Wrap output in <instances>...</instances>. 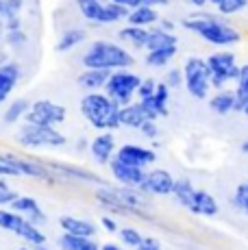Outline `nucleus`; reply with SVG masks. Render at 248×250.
I'll return each mask as SVG.
<instances>
[{
	"mask_svg": "<svg viewBox=\"0 0 248 250\" xmlns=\"http://www.w3.org/2000/svg\"><path fill=\"white\" fill-rule=\"evenodd\" d=\"M81 113L98 131H116L122 126V107L104 91H87L81 98Z\"/></svg>",
	"mask_w": 248,
	"mask_h": 250,
	"instance_id": "f257e3e1",
	"label": "nucleus"
},
{
	"mask_svg": "<svg viewBox=\"0 0 248 250\" xmlns=\"http://www.w3.org/2000/svg\"><path fill=\"white\" fill-rule=\"evenodd\" d=\"M183 26L213 46H233L242 40V35L235 28L228 26L227 22L213 16V13H196L194 18L183 20Z\"/></svg>",
	"mask_w": 248,
	"mask_h": 250,
	"instance_id": "f03ea898",
	"label": "nucleus"
},
{
	"mask_svg": "<svg viewBox=\"0 0 248 250\" xmlns=\"http://www.w3.org/2000/svg\"><path fill=\"white\" fill-rule=\"evenodd\" d=\"M135 63V57L126 50V48L113 44L107 40H96L92 42L89 50L83 55V65L85 68H98V70H124L131 68Z\"/></svg>",
	"mask_w": 248,
	"mask_h": 250,
	"instance_id": "7ed1b4c3",
	"label": "nucleus"
},
{
	"mask_svg": "<svg viewBox=\"0 0 248 250\" xmlns=\"http://www.w3.org/2000/svg\"><path fill=\"white\" fill-rule=\"evenodd\" d=\"M18 144L28 148V150H37V148H63L68 144V137L57 126H40V124L26 122L18 133Z\"/></svg>",
	"mask_w": 248,
	"mask_h": 250,
	"instance_id": "20e7f679",
	"label": "nucleus"
},
{
	"mask_svg": "<svg viewBox=\"0 0 248 250\" xmlns=\"http://www.w3.org/2000/svg\"><path fill=\"white\" fill-rule=\"evenodd\" d=\"M142 81L144 79H140L137 74H133L128 70H113L107 85H104V94L120 107H126V104L133 103V96H137Z\"/></svg>",
	"mask_w": 248,
	"mask_h": 250,
	"instance_id": "39448f33",
	"label": "nucleus"
},
{
	"mask_svg": "<svg viewBox=\"0 0 248 250\" xmlns=\"http://www.w3.org/2000/svg\"><path fill=\"white\" fill-rule=\"evenodd\" d=\"M185 74V87H187L189 96L196 100H205L211 89V76H209V65L207 59L200 57H189L183 65Z\"/></svg>",
	"mask_w": 248,
	"mask_h": 250,
	"instance_id": "423d86ee",
	"label": "nucleus"
},
{
	"mask_svg": "<svg viewBox=\"0 0 248 250\" xmlns=\"http://www.w3.org/2000/svg\"><path fill=\"white\" fill-rule=\"evenodd\" d=\"M209 65V76H211V87L222 89L228 81H237L240 76V65L235 61V55L228 50L213 52L211 57H207Z\"/></svg>",
	"mask_w": 248,
	"mask_h": 250,
	"instance_id": "0eeeda50",
	"label": "nucleus"
},
{
	"mask_svg": "<svg viewBox=\"0 0 248 250\" xmlns=\"http://www.w3.org/2000/svg\"><path fill=\"white\" fill-rule=\"evenodd\" d=\"M65 111L63 104H57L52 100H35L26 113V122L40 124V126H59L65 122Z\"/></svg>",
	"mask_w": 248,
	"mask_h": 250,
	"instance_id": "6e6552de",
	"label": "nucleus"
},
{
	"mask_svg": "<svg viewBox=\"0 0 248 250\" xmlns=\"http://www.w3.org/2000/svg\"><path fill=\"white\" fill-rule=\"evenodd\" d=\"M46 166L55 172L57 176L61 179H72V181H85V183H96V185H107L104 179L96 172L87 170V167H81V166H74V163H68V161H57V159H46L44 161Z\"/></svg>",
	"mask_w": 248,
	"mask_h": 250,
	"instance_id": "1a4fd4ad",
	"label": "nucleus"
},
{
	"mask_svg": "<svg viewBox=\"0 0 248 250\" xmlns=\"http://www.w3.org/2000/svg\"><path fill=\"white\" fill-rule=\"evenodd\" d=\"M176 179L164 167H155V170L146 172L144 181H142L140 189L148 196H172Z\"/></svg>",
	"mask_w": 248,
	"mask_h": 250,
	"instance_id": "9d476101",
	"label": "nucleus"
},
{
	"mask_svg": "<svg viewBox=\"0 0 248 250\" xmlns=\"http://www.w3.org/2000/svg\"><path fill=\"white\" fill-rule=\"evenodd\" d=\"M109 170H111V176L116 179L118 185H126V187H140L146 176L144 167L128 166V163L118 159V157H113V159L109 161Z\"/></svg>",
	"mask_w": 248,
	"mask_h": 250,
	"instance_id": "9b49d317",
	"label": "nucleus"
},
{
	"mask_svg": "<svg viewBox=\"0 0 248 250\" xmlns=\"http://www.w3.org/2000/svg\"><path fill=\"white\" fill-rule=\"evenodd\" d=\"M116 157L128 166H137V167H146L152 166L157 161V152L152 148H144L140 144H124V146L118 148Z\"/></svg>",
	"mask_w": 248,
	"mask_h": 250,
	"instance_id": "f8f14e48",
	"label": "nucleus"
},
{
	"mask_svg": "<svg viewBox=\"0 0 248 250\" xmlns=\"http://www.w3.org/2000/svg\"><path fill=\"white\" fill-rule=\"evenodd\" d=\"M89 152L100 166H109V161L116 157V137L113 131H100L89 144Z\"/></svg>",
	"mask_w": 248,
	"mask_h": 250,
	"instance_id": "ddd939ff",
	"label": "nucleus"
},
{
	"mask_svg": "<svg viewBox=\"0 0 248 250\" xmlns=\"http://www.w3.org/2000/svg\"><path fill=\"white\" fill-rule=\"evenodd\" d=\"M9 207H11L13 211H18V213H22L26 220H31V222L37 224V227L46 224V220H48V215L44 213V209L40 207V203H37L35 198H31V196H18Z\"/></svg>",
	"mask_w": 248,
	"mask_h": 250,
	"instance_id": "4468645a",
	"label": "nucleus"
},
{
	"mask_svg": "<svg viewBox=\"0 0 248 250\" xmlns=\"http://www.w3.org/2000/svg\"><path fill=\"white\" fill-rule=\"evenodd\" d=\"M22 79V65L18 61H9L0 68V104L11 96V91L18 87Z\"/></svg>",
	"mask_w": 248,
	"mask_h": 250,
	"instance_id": "2eb2a0df",
	"label": "nucleus"
},
{
	"mask_svg": "<svg viewBox=\"0 0 248 250\" xmlns=\"http://www.w3.org/2000/svg\"><path fill=\"white\" fill-rule=\"evenodd\" d=\"M109 76H111V70L85 68L79 76H76V85L85 91H100V89H104Z\"/></svg>",
	"mask_w": 248,
	"mask_h": 250,
	"instance_id": "dca6fc26",
	"label": "nucleus"
},
{
	"mask_svg": "<svg viewBox=\"0 0 248 250\" xmlns=\"http://www.w3.org/2000/svg\"><path fill=\"white\" fill-rule=\"evenodd\" d=\"M59 227L63 233L79 235V237H94L98 230L92 220H83V218H76V215H61Z\"/></svg>",
	"mask_w": 248,
	"mask_h": 250,
	"instance_id": "f3484780",
	"label": "nucleus"
},
{
	"mask_svg": "<svg viewBox=\"0 0 248 250\" xmlns=\"http://www.w3.org/2000/svg\"><path fill=\"white\" fill-rule=\"evenodd\" d=\"M187 211H192V213H196V215H205V218H213V215H218L220 207H218V200L213 198L209 191L196 189L194 191L192 207H189Z\"/></svg>",
	"mask_w": 248,
	"mask_h": 250,
	"instance_id": "a211bd4d",
	"label": "nucleus"
},
{
	"mask_svg": "<svg viewBox=\"0 0 248 250\" xmlns=\"http://www.w3.org/2000/svg\"><path fill=\"white\" fill-rule=\"evenodd\" d=\"M148 120H150V115L142 103H131V104H126V107H122V126L137 128V131H140Z\"/></svg>",
	"mask_w": 248,
	"mask_h": 250,
	"instance_id": "6ab92c4d",
	"label": "nucleus"
},
{
	"mask_svg": "<svg viewBox=\"0 0 248 250\" xmlns=\"http://www.w3.org/2000/svg\"><path fill=\"white\" fill-rule=\"evenodd\" d=\"M128 24L133 26H152V24L159 22V13H157V7H148V4H140V7L131 9L126 18Z\"/></svg>",
	"mask_w": 248,
	"mask_h": 250,
	"instance_id": "aec40b11",
	"label": "nucleus"
},
{
	"mask_svg": "<svg viewBox=\"0 0 248 250\" xmlns=\"http://www.w3.org/2000/svg\"><path fill=\"white\" fill-rule=\"evenodd\" d=\"M59 250H100V244L94 237H79V235L63 233L59 237Z\"/></svg>",
	"mask_w": 248,
	"mask_h": 250,
	"instance_id": "412c9836",
	"label": "nucleus"
},
{
	"mask_svg": "<svg viewBox=\"0 0 248 250\" xmlns=\"http://www.w3.org/2000/svg\"><path fill=\"white\" fill-rule=\"evenodd\" d=\"M26 224H28V220L22 213H18L13 209H0V229L2 230H9V233L20 237V233L24 230Z\"/></svg>",
	"mask_w": 248,
	"mask_h": 250,
	"instance_id": "4be33fe9",
	"label": "nucleus"
},
{
	"mask_svg": "<svg viewBox=\"0 0 248 250\" xmlns=\"http://www.w3.org/2000/svg\"><path fill=\"white\" fill-rule=\"evenodd\" d=\"M85 40H87V31H85V28H65V31L61 33L59 42H57L55 50L57 52H70L79 44H83Z\"/></svg>",
	"mask_w": 248,
	"mask_h": 250,
	"instance_id": "5701e85b",
	"label": "nucleus"
},
{
	"mask_svg": "<svg viewBox=\"0 0 248 250\" xmlns=\"http://www.w3.org/2000/svg\"><path fill=\"white\" fill-rule=\"evenodd\" d=\"M74 2H76L79 13L87 22L103 24V16H104V2L103 0H74Z\"/></svg>",
	"mask_w": 248,
	"mask_h": 250,
	"instance_id": "b1692460",
	"label": "nucleus"
},
{
	"mask_svg": "<svg viewBox=\"0 0 248 250\" xmlns=\"http://www.w3.org/2000/svg\"><path fill=\"white\" fill-rule=\"evenodd\" d=\"M148 35H150V31H146L144 26H133V24H128V26L118 31V37L122 42H126V44H131L133 48H146Z\"/></svg>",
	"mask_w": 248,
	"mask_h": 250,
	"instance_id": "393cba45",
	"label": "nucleus"
},
{
	"mask_svg": "<svg viewBox=\"0 0 248 250\" xmlns=\"http://www.w3.org/2000/svg\"><path fill=\"white\" fill-rule=\"evenodd\" d=\"M209 109L218 115H227L235 111V91L220 89L213 98H209Z\"/></svg>",
	"mask_w": 248,
	"mask_h": 250,
	"instance_id": "a878e982",
	"label": "nucleus"
},
{
	"mask_svg": "<svg viewBox=\"0 0 248 250\" xmlns=\"http://www.w3.org/2000/svg\"><path fill=\"white\" fill-rule=\"evenodd\" d=\"M179 40H176L174 33L170 31H164V28H152L150 35H148V42H146V48L144 50H159V48H168V46H176Z\"/></svg>",
	"mask_w": 248,
	"mask_h": 250,
	"instance_id": "bb28decb",
	"label": "nucleus"
},
{
	"mask_svg": "<svg viewBox=\"0 0 248 250\" xmlns=\"http://www.w3.org/2000/svg\"><path fill=\"white\" fill-rule=\"evenodd\" d=\"M179 46H168V48H159V50H148L146 52V65L148 68H165L170 61L176 57Z\"/></svg>",
	"mask_w": 248,
	"mask_h": 250,
	"instance_id": "cd10ccee",
	"label": "nucleus"
},
{
	"mask_svg": "<svg viewBox=\"0 0 248 250\" xmlns=\"http://www.w3.org/2000/svg\"><path fill=\"white\" fill-rule=\"evenodd\" d=\"M28 109H31V103L26 98H18L13 103H9V107L4 109V115H2V122L7 126H13L16 122H20L22 118H26Z\"/></svg>",
	"mask_w": 248,
	"mask_h": 250,
	"instance_id": "c85d7f7f",
	"label": "nucleus"
},
{
	"mask_svg": "<svg viewBox=\"0 0 248 250\" xmlns=\"http://www.w3.org/2000/svg\"><path fill=\"white\" fill-rule=\"evenodd\" d=\"M194 191H196V187L192 185L189 179H176L172 196L176 198V203H179L181 207L189 209V207H192V200H194Z\"/></svg>",
	"mask_w": 248,
	"mask_h": 250,
	"instance_id": "c756f323",
	"label": "nucleus"
},
{
	"mask_svg": "<svg viewBox=\"0 0 248 250\" xmlns=\"http://www.w3.org/2000/svg\"><path fill=\"white\" fill-rule=\"evenodd\" d=\"M235 83V111L244 113L248 104V65H240V76H237Z\"/></svg>",
	"mask_w": 248,
	"mask_h": 250,
	"instance_id": "7c9ffc66",
	"label": "nucleus"
},
{
	"mask_svg": "<svg viewBox=\"0 0 248 250\" xmlns=\"http://www.w3.org/2000/svg\"><path fill=\"white\" fill-rule=\"evenodd\" d=\"M131 9L124 7V4H118V2H104V16H103V24H116L120 20H126Z\"/></svg>",
	"mask_w": 248,
	"mask_h": 250,
	"instance_id": "2f4dec72",
	"label": "nucleus"
},
{
	"mask_svg": "<svg viewBox=\"0 0 248 250\" xmlns=\"http://www.w3.org/2000/svg\"><path fill=\"white\" fill-rule=\"evenodd\" d=\"M152 103H155V107H157V111H159L161 118H165V115L170 113V109H168V103H170V87H168V83H157V91H155V96H152Z\"/></svg>",
	"mask_w": 248,
	"mask_h": 250,
	"instance_id": "473e14b6",
	"label": "nucleus"
},
{
	"mask_svg": "<svg viewBox=\"0 0 248 250\" xmlns=\"http://www.w3.org/2000/svg\"><path fill=\"white\" fill-rule=\"evenodd\" d=\"M118 235H120V242L126 248H137V246H142V242H144V235H142L135 227H122L118 230Z\"/></svg>",
	"mask_w": 248,
	"mask_h": 250,
	"instance_id": "72a5a7b5",
	"label": "nucleus"
},
{
	"mask_svg": "<svg viewBox=\"0 0 248 250\" xmlns=\"http://www.w3.org/2000/svg\"><path fill=\"white\" fill-rule=\"evenodd\" d=\"M231 203L237 211H242V213L248 215V183H240V185L235 187V194H233Z\"/></svg>",
	"mask_w": 248,
	"mask_h": 250,
	"instance_id": "f704fd0d",
	"label": "nucleus"
},
{
	"mask_svg": "<svg viewBox=\"0 0 248 250\" xmlns=\"http://www.w3.org/2000/svg\"><path fill=\"white\" fill-rule=\"evenodd\" d=\"M0 174L2 176H22L16 166L13 152H0Z\"/></svg>",
	"mask_w": 248,
	"mask_h": 250,
	"instance_id": "c9c22d12",
	"label": "nucleus"
},
{
	"mask_svg": "<svg viewBox=\"0 0 248 250\" xmlns=\"http://www.w3.org/2000/svg\"><path fill=\"white\" fill-rule=\"evenodd\" d=\"M242 9H248V0H222L218 4V11L222 16H233V13L242 11Z\"/></svg>",
	"mask_w": 248,
	"mask_h": 250,
	"instance_id": "e433bc0d",
	"label": "nucleus"
},
{
	"mask_svg": "<svg viewBox=\"0 0 248 250\" xmlns=\"http://www.w3.org/2000/svg\"><path fill=\"white\" fill-rule=\"evenodd\" d=\"M4 42H7L11 48H22L28 42V35L22 28H16V31H7L4 33Z\"/></svg>",
	"mask_w": 248,
	"mask_h": 250,
	"instance_id": "4c0bfd02",
	"label": "nucleus"
},
{
	"mask_svg": "<svg viewBox=\"0 0 248 250\" xmlns=\"http://www.w3.org/2000/svg\"><path fill=\"white\" fill-rule=\"evenodd\" d=\"M22 7H24V0H4L2 18H4V20H11V18H20Z\"/></svg>",
	"mask_w": 248,
	"mask_h": 250,
	"instance_id": "58836bf2",
	"label": "nucleus"
},
{
	"mask_svg": "<svg viewBox=\"0 0 248 250\" xmlns=\"http://www.w3.org/2000/svg\"><path fill=\"white\" fill-rule=\"evenodd\" d=\"M164 81L168 83L170 89H176V87H181V85H185V74H183V70H179V68H170V72L165 74Z\"/></svg>",
	"mask_w": 248,
	"mask_h": 250,
	"instance_id": "ea45409f",
	"label": "nucleus"
},
{
	"mask_svg": "<svg viewBox=\"0 0 248 250\" xmlns=\"http://www.w3.org/2000/svg\"><path fill=\"white\" fill-rule=\"evenodd\" d=\"M155 91H157V81L144 79V81H142V85H140V89H137V98H140V100L150 98V96H155Z\"/></svg>",
	"mask_w": 248,
	"mask_h": 250,
	"instance_id": "a19ab883",
	"label": "nucleus"
},
{
	"mask_svg": "<svg viewBox=\"0 0 248 250\" xmlns=\"http://www.w3.org/2000/svg\"><path fill=\"white\" fill-rule=\"evenodd\" d=\"M140 131L144 133V135L148 137V139H155L157 135H159V128H157V120H148V122H146L144 126L140 128Z\"/></svg>",
	"mask_w": 248,
	"mask_h": 250,
	"instance_id": "79ce46f5",
	"label": "nucleus"
},
{
	"mask_svg": "<svg viewBox=\"0 0 248 250\" xmlns=\"http://www.w3.org/2000/svg\"><path fill=\"white\" fill-rule=\"evenodd\" d=\"M20 194H16V191L11 189V187H7V189H0V207H4V205H11L13 200L18 198Z\"/></svg>",
	"mask_w": 248,
	"mask_h": 250,
	"instance_id": "37998d69",
	"label": "nucleus"
},
{
	"mask_svg": "<svg viewBox=\"0 0 248 250\" xmlns=\"http://www.w3.org/2000/svg\"><path fill=\"white\" fill-rule=\"evenodd\" d=\"M135 250H164V248H161L159 239H155V237H144L142 246H137Z\"/></svg>",
	"mask_w": 248,
	"mask_h": 250,
	"instance_id": "c03bdc74",
	"label": "nucleus"
},
{
	"mask_svg": "<svg viewBox=\"0 0 248 250\" xmlns=\"http://www.w3.org/2000/svg\"><path fill=\"white\" fill-rule=\"evenodd\" d=\"M100 224H103V229L107 230V233H118V230H120L118 222L113 218H109V215H103V218H100Z\"/></svg>",
	"mask_w": 248,
	"mask_h": 250,
	"instance_id": "a18cd8bd",
	"label": "nucleus"
},
{
	"mask_svg": "<svg viewBox=\"0 0 248 250\" xmlns=\"http://www.w3.org/2000/svg\"><path fill=\"white\" fill-rule=\"evenodd\" d=\"M7 24V31H16V28H22V18H11V20H4Z\"/></svg>",
	"mask_w": 248,
	"mask_h": 250,
	"instance_id": "49530a36",
	"label": "nucleus"
},
{
	"mask_svg": "<svg viewBox=\"0 0 248 250\" xmlns=\"http://www.w3.org/2000/svg\"><path fill=\"white\" fill-rule=\"evenodd\" d=\"M111 2L124 4V7H128V9H135V7H140L142 4V0H111Z\"/></svg>",
	"mask_w": 248,
	"mask_h": 250,
	"instance_id": "de8ad7c7",
	"label": "nucleus"
},
{
	"mask_svg": "<svg viewBox=\"0 0 248 250\" xmlns=\"http://www.w3.org/2000/svg\"><path fill=\"white\" fill-rule=\"evenodd\" d=\"M100 250H126L124 248V244H113V242H104Z\"/></svg>",
	"mask_w": 248,
	"mask_h": 250,
	"instance_id": "09e8293b",
	"label": "nucleus"
},
{
	"mask_svg": "<svg viewBox=\"0 0 248 250\" xmlns=\"http://www.w3.org/2000/svg\"><path fill=\"white\" fill-rule=\"evenodd\" d=\"M142 2L148 7H165V4H170V0H142Z\"/></svg>",
	"mask_w": 248,
	"mask_h": 250,
	"instance_id": "8fccbe9b",
	"label": "nucleus"
},
{
	"mask_svg": "<svg viewBox=\"0 0 248 250\" xmlns=\"http://www.w3.org/2000/svg\"><path fill=\"white\" fill-rule=\"evenodd\" d=\"M161 28H164V31L174 33V22L172 20H161Z\"/></svg>",
	"mask_w": 248,
	"mask_h": 250,
	"instance_id": "3c124183",
	"label": "nucleus"
},
{
	"mask_svg": "<svg viewBox=\"0 0 248 250\" xmlns=\"http://www.w3.org/2000/svg\"><path fill=\"white\" fill-rule=\"evenodd\" d=\"M9 61H11V59H9V52H7V50H2V48H0V68H2L4 63H9Z\"/></svg>",
	"mask_w": 248,
	"mask_h": 250,
	"instance_id": "603ef678",
	"label": "nucleus"
},
{
	"mask_svg": "<svg viewBox=\"0 0 248 250\" xmlns=\"http://www.w3.org/2000/svg\"><path fill=\"white\" fill-rule=\"evenodd\" d=\"M4 33H7V24H4V18L0 16V44L4 42Z\"/></svg>",
	"mask_w": 248,
	"mask_h": 250,
	"instance_id": "864d4df0",
	"label": "nucleus"
},
{
	"mask_svg": "<svg viewBox=\"0 0 248 250\" xmlns=\"http://www.w3.org/2000/svg\"><path fill=\"white\" fill-rule=\"evenodd\" d=\"M187 2H192L194 7H205V4H207L209 0H187Z\"/></svg>",
	"mask_w": 248,
	"mask_h": 250,
	"instance_id": "5fc2aeb1",
	"label": "nucleus"
},
{
	"mask_svg": "<svg viewBox=\"0 0 248 250\" xmlns=\"http://www.w3.org/2000/svg\"><path fill=\"white\" fill-rule=\"evenodd\" d=\"M7 187H9V183L4 181V176H2V174H0V189H7Z\"/></svg>",
	"mask_w": 248,
	"mask_h": 250,
	"instance_id": "6e6d98bb",
	"label": "nucleus"
},
{
	"mask_svg": "<svg viewBox=\"0 0 248 250\" xmlns=\"http://www.w3.org/2000/svg\"><path fill=\"white\" fill-rule=\"evenodd\" d=\"M242 152H244V155H248V139L244 144H242Z\"/></svg>",
	"mask_w": 248,
	"mask_h": 250,
	"instance_id": "4d7b16f0",
	"label": "nucleus"
},
{
	"mask_svg": "<svg viewBox=\"0 0 248 250\" xmlns=\"http://www.w3.org/2000/svg\"><path fill=\"white\" fill-rule=\"evenodd\" d=\"M18 250H37V248H31V246H22V248H18Z\"/></svg>",
	"mask_w": 248,
	"mask_h": 250,
	"instance_id": "13d9d810",
	"label": "nucleus"
},
{
	"mask_svg": "<svg viewBox=\"0 0 248 250\" xmlns=\"http://www.w3.org/2000/svg\"><path fill=\"white\" fill-rule=\"evenodd\" d=\"M209 2H211V4H216V7H218V4H220L222 0H209Z\"/></svg>",
	"mask_w": 248,
	"mask_h": 250,
	"instance_id": "bf43d9fd",
	"label": "nucleus"
},
{
	"mask_svg": "<svg viewBox=\"0 0 248 250\" xmlns=\"http://www.w3.org/2000/svg\"><path fill=\"white\" fill-rule=\"evenodd\" d=\"M2 7H4V0H0V16H2Z\"/></svg>",
	"mask_w": 248,
	"mask_h": 250,
	"instance_id": "052dcab7",
	"label": "nucleus"
},
{
	"mask_svg": "<svg viewBox=\"0 0 248 250\" xmlns=\"http://www.w3.org/2000/svg\"><path fill=\"white\" fill-rule=\"evenodd\" d=\"M37 250H52V248H48V246H40Z\"/></svg>",
	"mask_w": 248,
	"mask_h": 250,
	"instance_id": "680f3d73",
	"label": "nucleus"
},
{
	"mask_svg": "<svg viewBox=\"0 0 248 250\" xmlns=\"http://www.w3.org/2000/svg\"><path fill=\"white\" fill-rule=\"evenodd\" d=\"M244 113H246V115H248V104H246V109H244Z\"/></svg>",
	"mask_w": 248,
	"mask_h": 250,
	"instance_id": "e2e57ef3",
	"label": "nucleus"
}]
</instances>
